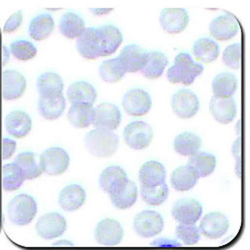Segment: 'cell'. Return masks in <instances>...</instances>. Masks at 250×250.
<instances>
[{"label": "cell", "instance_id": "cell-50", "mask_svg": "<svg viewBox=\"0 0 250 250\" xmlns=\"http://www.w3.org/2000/svg\"><path fill=\"white\" fill-rule=\"evenodd\" d=\"M53 246L54 247H59V248H62V247L72 248L74 246V243H72L71 241H68V240H59V241L53 243Z\"/></svg>", "mask_w": 250, "mask_h": 250}, {"label": "cell", "instance_id": "cell-51", "mask_svg": "<svg viewBox=\"0 0 250 250\" xmlns=\"http://www.w3.org/2000/svg\"><path fill=\"white\" fill-rule=\"evenodd\" d=\"M3 55H4L3 64H5V62H6L7 59L9 58V52H8V50H6V47H5V46H3Z\"/></svg>", "mask_w": 250, "mask_h": 250}, {"label": "cell", "instance_id": "cell-47", "mask_svg": "<svg viewBox=\"0 0 250 250\" xmlns=\"http://www.w3.org/2000/svg\"><path fill=\"white\" fill-rule=\"evenodd\" d=\"M16 150V142L10 138H3L1 140V156L6 160L12 157Z\"/></svg>", "mask_w": 250, "mask_h": 250}, {"label": "cell", "instance_id": "cell-19", "mask_svg": "<svg viewBox=\"0 0 250 250\" xmlns=\"http://www.w3.org/2000/svg\"><path fill=\"white\" fill-rule=\"evenodd\" d=\"M146 57L147 51H145L140 45L129 44L121 50L118 59L126 70V73H135L143 68Z\"/></svg>", "mask_w": 250, "mask_h": 250}, {"label": "cell", "instance_id": "cell-24", "mask_svg": "<svg viewBox=\"0 0 250 250\" xmlns=\"http://www.w3.org/2000/svg\"><path fill=\"white\" fill-rule=\"evenodd\" d=\"M128 180L125 170L117 165L108 166L104 169L99 177V185L101 189L108 194L114 192L116 189Z\"/></svg>", "mask_w": 250, "mask_h": 250}, {"label": "cell", "instance_id": "cell-21", "mask_svg": "<svg viewBox=\"0 0 250 250\" xmlns=\"http://www.w3.org/2000/svg\"><path fill=\"white\" fill-rule=\"evenodd\" d=\"M4 125L7 132L11 136L15 138H23L32 128V120L26 112L15 110L5 117Z\"/></svg>", "mask_w": 250, "mask_h": 250}, {"label": "cell", "instance_id": "cell-48", "mask_svg": "<svg viewBox=\"0 0 250 250\" xmlns=\"http://www.w3.org/2000/svg\"><path fill=\"white\" fill-rule=\"evenodd\" d=\"M183 244L172 239L168 238H158L155 239L151 242V246L154 247H163V248H176V247H181Z\"/></svg>", "mask_w": 250, "mask_h": 250}, {"label": "cell", "instance_id": "cell-41", "mask_svg": "<svg viewBox=\"0 0 250 250\" xmlns=\"http://www.w3.org/2000/svg\"><path fill=\"white\" fill-rule=\"evenodd\" d=\"M140 195L143 201L151 206H158L163 204L169 195V189L166 183L155 187L141 186Z\"/></svg>", "mask_w": 250, "mask_h": 250}, {"label": "cell", "instance_id": "cell-14", "mask_svg": "<svg viewBox=\"0 0 250 250\" xmlns=\"http://www.w3.org/2000/svg\"><path fill=\"white\" fill-rule=\"evenodd\" d=\"M76 48L83 58L94 60L101 57V38L98 28H85L76 39Z\"/></svg>", "mask_w": 250, "mask_h": 250}, {"label": "cell", "instance_id": "cell-35", "mask_svg": "<svg viewBox=\"0 0 250 250\" xmlns=\"http://www.w3.org/2000/svg\"><path fill=\"white\" fill-rule=\"evenodd\" d=\"M216 157L211 154L204 151H198L192 156H190L188 160V164L190 167L197 173L199 178L207 177L210 175L215 167H216Z\"/></svg>", "mask_w": 250, "mask_h": 250}, {"label": "cell", "instance_id": "cell-45", "mask_svg": "<svg viewBox=\"0 0 250 250\" xmlns=\"http://www.w3.org/2000/svg\"><path fill=\"white\" fill-rule=\"evenodd\" d=\"M22 18H23L22 10H19V11L13 13L6 21V23L3 27V32L4 33H13V32H15L19 28V26L21 25Z\"/></svg>", "mask_w": 250, "mask_h": 250}, {"label": "cell", "instance_id": "cell-30", "mask_svg": "<svg viewBox=\"0 0 250 250\" xmlns=\"http://www.w3.org/2000/svg\"><path fill=\"white\" fill-rule=\"evenodd\" d=\"M202 146L200 136L195 133L185 131L177 135L173 141L174 150L182 156H192Z\"/></svg>", "mask_w": 250, "mask_h": 250}, {"label": "cell", "instance_id": "cell-8", "mask_svg": "<svg viewBox=\"0 0 250 250\" xmlns=\"http://www.w3.org/2000/svg\"><path fill=\"white\" fill-rule=\"evenodd\" d=\"M122 106L130 116H143L150 111L152 100L147 91L134 88L123 95Z\"/></svg>", "mask_w": 250, "mask_h": 250}, {"label": "cell", "instance_id": "cell-1", "mask_svg": "<svg viewBox=\"0 0 250 250\" xmlns=\"http://www.w3.org/2000/svg\"><path fill=\"white\" fill-rule=\"evenodd\" d=\"M84 143L88 152L99 158L112 156L119 145V138L113 132L95 128L85 135Z\"/></svg>", "mask_w": 250, "mask_h": 250}, {"label": "cell", "instance_id": "cell-9", "mask_svg": "<svg viewBox=\"0 0 250 250\" xmlns=\"http://www.w3.org/2000/svg\"><path fill=\"white\" fill-rule=\"evenodd\" d=\"M121 122V112L113 103L104 102L93 108L92 125L95 128L113 131Z\"/></svg>", "mask_w": 250, "mask_h": 250}, {"label": "cell", "instance_id": "cell-4", "mask_svg": "<svg viewBox=\"0 0 250 250\" xmlns=\"http://www.w3.org/2000/svg\"><path fill=\"white\" fill-rule=\"evenodd\" d=\"M123 137L130 148L141 150L147 148L152 142L153 130L147 122L133 121L125 126Z\"/></svg>", "mask_w": 250, "mask_h": 250}, {"label": "cell", "instance_id": "cell-36", "mask_svg": "<svg viewBox=\"0 0 250 250\" xmlns=\"http://www.w3.org/2000/svg\"><path fill=\"white\" fill-rule=\"evenodd\" d=\"M37 89L40 95H59L64 89V83L61 76L54 72L41 74L37 79Z\"/></svg>", "mask_w": 250, "mask_h": 250}, {"label": "cell", "instance_id": "cell-16", "mask_svg": "<svg viewBox=\"0 0 250 250\" xmlns=\"http://www.w3.org/2000/svg\"><path fill=\"white\" fill-rule=\"evenodd\" d=\"M209 111L212 117L221 124L232 122L237 113V105L232 97H213L210 99Z\"/></svg>", "mask_w": 250, "mask_h": 250}, {"label": "cell", "instance_id": "cell-2", "mask_svg": "<svg viewBox=\"0 0 250 250\" xmlns=\"http://www.w3.org/2000/svg\"><path fill=\"white\" fill-rule=\"evenodd\" d=\"M203 70V66L194 62L188 53L181 52L175 57L173 66L168 69L167 79L173 84L181 83L184 85H190L202 74Z\"/></svg>", "mask_w": 250, "mask_h": 250}, {"label": "cell", "instance_id": "cell-25", "mask_svg": "<svg viewBox=\"0 0 250 250\" xmlns=\"http://www.w3.org/2000/svg\"><path fill=\"white\" fill-rule=\"evenodd\" d=\"M101 38V57L109 56L118 50L122 44L121 31L114 25H104L98 28Z\"/></svg>", "mask_w": 250, "mask_h": 250}, {"label": "cell", "instance_id": "cell-12", "mask_svg": "<svg viewBox=\"0 0 250 250\" xmlns=\"http://www.w3.org/2000/svg\"><path fill=\"white\" fill-rule=\"evenodd\" d=\"M159 21L166 33L178 34L188 26L189 15L183 8H165L160 13Z\"/></svg>", "mask_w": 250, "mask_h": 250}, {"label": "cell", "instance_id": "cell-46", "mask_svg": "<svg viewBox=\"0 0 250 250\" xmlns=\"http://www.w3.org/2000/svg\"><path fill=\"white\" fill-rule=\"evenodd\" d=\"M231 153L235 158V172L238 178L241 177V139L238 137L232 144Z\"/></svg>", "mask_w": 250, "mask_h": 250}, {"label": "cell", "instance_id": "cell-34", "mask_svg": "<svg viewBox=\"0 0 250 250\" xmlns=\"http://www.w3.org/2000/svg\"><path fill=\"white\" fill-rule=\"evenodd\" d=\"M69 122L77 128H87L92 124L93 106L87 103L72 104L67 114Z\"/></svg>", "mask_w": 250, "mask_h": 250}, {"label": "cell", "instance_id": "cell-13", "mask_svg": "<svg viewBox=\"0 0 250 250\" xmlns=\"http://www.w3.org/2000/svg\"><path fill=\"white\" fill-rule=\"evenodd\" d=\"M94 234L96 241L101 245L116 246L122 241L124 231L117 220L105 218L96 225Z\"/></svg>", "mask_w": 250, "mask_h": 250}, {"label": "cell", "instance_id": "cell-44", "mask_svg": "<svg viewBox=\"0 0 250 250\" xmlns=\"http://www.w3.org/2000/svg\"><path fill=\"white\" fill-rule=\"evenodd\" d=\"M242 46L240 43H234L225 48L222 55L223 63L232 69H239L241 67Z\"/></svg>", "mask_w": 250, "mask_h": 250}, {"label": "cell", "instance_id": "cell-38", "mask_svg": "<svg viewBox=\"0 0 250 250\" xmlns=\"http://www.w3.org/2000/svg\"><path fill=\"white\" fill-rule=\"evenodd\" d=\"M14 163L17 164L20 170L22 171L25 180L35 179L42 173L39 162L37 161V156L33 152L25 151L19 153L16 156Z\"/></svg>", "mask_w": 250, "mask_h": 250}, {"label": "cell", "instance_id": "cell-23", "mask_svg": "<svg viewBox=\"0 0 250 250\" xmlns=\"http://www.w3.org/2000/svg\"><path fill=\"white\" fill-rule=\"evenodd\" d=\"M166 169L162 163L151 160L145 162L139 170L141 186L155 187L165 183Z\"/></svg>", "mask_w": 250, "mask_h": 250}, {"label": "cell", "instance_id": "cell-7", "mask_svg": "<svg viewBox=\"0 0 250 250\" xmlns=\"http://www.w3.org/2000/svg\"><path fill=\"white\" fill-rule=\"evenodd\" d=\"M163 226L164 220L162 215L153 210L141 211L133 220L134 231L143 238H150L159 234Z\"/></svg>", "mask_w": 250, "mask_h": 250}, {"label": "cell", "instance_id": "cell-39", "mask_svg": "<svg viewBox=\"0 0 250 250\" xmlns=\"http://www.w3.org/2000/svg\"><path fill=\"white\" fill-rule=\"evenodd\" d=\"M98 72L100 78L107 83H116L126 74V70L123 67L118 57L102 62Z\"/></svg>", "mask_w": 250, "mask_h": 250}, {"label": "cell", "instance_id": "cell-3", "mask_svg": "<svg viewBox=\"0 0 250 250\" xmlns=\"http://www.w3.org/2000/svg\"><path fill=\"white\" fill-rule=\"evenodd\" d=\"M37 213V203L28 194H19L13 197L7 206L9 220L18 226H24L32 222Z\"/></svg>", "mask_w": 250, "mask_h": 250}, {"label": "cell", "instance_id": "cell-29", "mask_svg": "<svg viewBox=\"0 0 250 250\" xmlns=\"http://www.w3.org/2000/svg\"><path fill=\"white\" fill-rule=\"evenodd\" d=\"M199 176L189 165L176 168L171 174V185L177 191H188L196 185Z\"/></svg>", "mask_w": 250, "mask_h": 250}, {"label": "cell", "instance_id": "cell-20", "mask_svg": "<svg viewBox=\"0 0 250 250\" xmlns=\"http://www.w3.org/2000/svg\"><path fill=\"white\" fill-rule=\"evenodd\" d=\"M66 101L63 94L40 95L38 99V111L47 120H55L63 114Z\"/></svg>", "mask_w": 250, "mask_h": 250}, {"label": "cell", "instance_id": "cell-33", "mask_svg": "<svg viewBox=\"0 0 250 250\" xmlns=\"http://www.w3.org/2000/svg\"><path fill=\"white\" fill-rule=\"evenodd\" d=\"M54 29V20L51 15L42 13L36 15L30 22L29 35L35 41H42L49 37Z\"/></svg>", "mask_w": 250, "mask_h": 250}, {"label": "cell", "instance_id": "cell-37", "mask_svg": "<svg viewBox=\"0 0 250 250\" xmlns=\"http://www.w3.org/2000/svg\"><path fill=\"white\" fill-rule=\"evenodd\" d=\"M237 86V78L230 72H222L216 75L212 81V91L216 97H232Z\"/></svg>", "mask_w": 250, "mask_h": 250}, {"label": "cell", "instance_id": "cell-10", "mask_svg": "<svg viewBox=\"0 0 250 250\" xmlns=\"http://www.w3.org/2000/svg\"><path fill=\"white\" fill-rule=\"evenodd\" d=\"M67 227L66 219L57 212H50L41 216L36 223L37 234L43 239L49 240L61 236Z\"/></svg>", "mask_w": 250, "mask_h": 250}, {"label": "cell", "instance_id": "cell-22", "mask_svg": "<svg viewBox=\"0 0 250 250\" xmlns=\"http://www.w3.org/2000/svg\"><path fill=\"white\" fill-rule=\"evenodd\" d=\"M86 192L78 184H70L61 190L58 202L65 211H76L85 203Z\"/></svg>", "mask_w": 250, "mask_h": 250}, {"label": "cell", "instance_id": "cell-18", "mask_svg": "<svg viewBox=\"0 0 250 250\" xmlns=\"http://www.w3.org/2000/svg\"><path fill=\"white\" fill-rule=\"evenodd\" d=\"M2 97L15 100L21 97L26 89L25 77L16 70H6L2 74Z\"/></svg>", "mask_w": 250, "mask_h": 250}, {"label": "cell", "instance_id": "cell-32", "mask_svg": "<svg viewBox=\"0 0 250 250\" xmlns=\"http://www.w3.org/2000/svg\"><path fill=\"white\" fill-rule=\"evenodd\" d=\"M85 28L84 20L75 12H66L59 20V30L68 39L79 37Z\"/></svg>", "mask_w": 250, "mask_h": 250}, {"label": "cell", "instance_id": "cell-40", "mask_svg": "<svg viewBox=\"0 0 250 250\" xmlns=\"http://www.w3.org/2000/svg\"><path fill=\"white\" fill-rule=\"evenodd\" d=\"M25 178L15 163H9L2 167V186L6 191H15L23 184Z\"/></svg>", "mask_w": 250, "mask_h": 250}, {"label": "cell", "instance_id": "cell-49", "mask_svg": "<svg viewBox=\"0 0 250 250\" xmlns=\"http://www.w3.org/2000/svg\"><path fill=\"white\" fill-rule=\"evenodd\" d=\"M112 10H113V8H91L90 9L91 13H93L94 15H97V16L106 15V14L110 13Z\"/></svg>", "mask_w": 250, "mask_h": 250}, {"label": "cell", "instance_id": "cell-28", "mask_svg": "<svg viewBox=\"0 0 250 250\" xmlns=\"http://www.w3.org/2000/svg\"><path fill=\"white\" fill-rule=\"evenodd\" d=\"M192 54L197 61L210 63L215 61L220 54V46L210 38H200L192 46Z\"/></svg>", "mask_w": 250, "mask_h": 250}, {"label": "cell", "instance_id": "cell-5", "mask_svg": "<svg viewBox=\"0 0 250 250\" xmlns=\"http://www.w3.org/2000/svg\"><path fill=\"white\" fill-rule=\"evenodd\" d=\"M70 158L68 153L61 147H50L41 154L39 165L42 172L56 176L64 173L69 166Z\"/></svg>", "mask_w": 250, "mask_h": 250}, {"label": "cell", "instance_id": "cell-26", "mask_svg": "<svg viewBox=\"0 0 250 250\" xmlns=\"http://www.w3.org/2000/svg\"><path fill=\"white\" fill-rule=\"evenodd\" d=\"M137 186L129 179L123 183L118 189L109 194L112 204L118 209H128L137 200Z\"/></svg>", "mask_w": 250, "mask_h": 250}, {"label": "cell", "instance_id": "cell-17", "mask_svg": "<svg viewBox=\"0 0 250 250\" xmlns=\"http://www.w3.org/2000/svg\"><path fill=\"white\" fill-rule=\"evenodd\" d=\"M238 30L237 20L230 14H223L214 18L209 25L210 35L218 41L232 39Z\"/></svg>", "mask_w": 250, "mask_h": 250}, {"label": "cell", "instance_id": "cell-11", "mask_svg": "<svg viewBox=\"0 0 250 250\" xmlns=\"http://www.w3.org/2000/svg\"><path fill=\"white\" fill-rule=\"evenodd\" d=\"M202 205L193 198L177 200L171 209L173 218L179 224H195L202 215Z\"/></svg>", "mask_w": 250, "mask_h": 250}, {"label": "cell", "instance_id": "cell-15", "mask_svg": "<svg viewBox=\"0 0 250 250\" xmlns=\"http://www.w3.org/2000/svg\"><path fill=\"white\" fill-rule=\"evenodd\" d=\"M198 228L200 233L205 237L218 239L227 232L229 228V220L221 212H210L202 218Z\"/></svg>", "mask_w": 250, "mask_h": 250}, {"label": "cell", "instance_id": "cell-43", "mask_svg": "<svg viewBox=\"0 0 250 250\" xmlns=\"http://www.w3.org/2000/svg\"><path fill=\"white\" fill-rule=\"evenodd\" d=\"M175 236L184 245H195L201 237L199 228L195 224H179L175 229Z\"/></svg>", "mask_w": 250, "mask_h": 250}, {"label": "cell", "instance_id": "cell-42", "mask_svg": "<svg viewBox=\"0 0 250 250\" xmlns=\"http://www.w3.org/2000/svg\"><path fill=\"white\" fill-rule=\"evenodd\" d=\"M11 54L20 61H27L34 58L37 54L35 45L27 40H17L10 44Z\"/></svg>", "mask_w": 250, "mask_h": 250}, {"label": "cell", "instance_id": "cell-27", "mask_svg": "<svg viewBox=\"0 0 250 250\" xmlns=\"http://www.w3.org/2000/svg\"><path fill=\"white\" fill-rule=\"evenodd\" d=\"M67 98L72 104L87 103L93 105L97 98V91L93 85L85 81H77L69 85Z\"/></svg>", "mask_w": 250, "mask_h": 250}, {"label": "cell", "instance_id": "cell-6", "mask_svg": "<svg viewBox=\"0 0 250 250\" xmlns=\"http://www.w3.org/2000/svg\"><path fill=\"white\" fill-rule=\"evenodd\" d=\"M199 107V99L190 89H180L172 96L171 108L176 116L181 119L192 118L197 114Z\"/></svg>", "mask_w": 250, "mask_h": 250}, {"label": "cell", "instance_id": "cell-31", "mask_svg": "<svg viewBox=\"0 0 250 250\" xmlns=\"http://www.w3.org/2000/svg\"><path fill=\"white\" fill-rule=\"evenodd\" d=\"M167 64L168 59L164 53L160 51H149L147 52L146 62L140 72L148 79H157L163 74Z\"/></svg>", "mask_w": 250, "mask_h": 250}]
</instances>
